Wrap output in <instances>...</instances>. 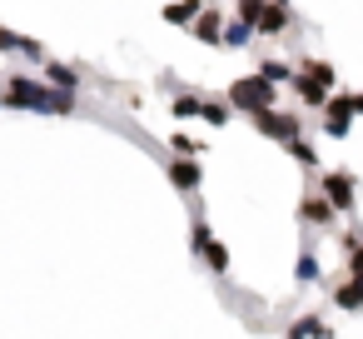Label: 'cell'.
I'll use <instances>...</instances> for the list:
<instances>
[{"label": "cell", "instance_id": "e0dca14e", "mask_svg": "<svg viewBox=\"0 0 363 339\" xmlns=\"http://www.w3.org/2000/svg\"><path fill=\"white\" fill-rule=\"evenodd\" d=\"M219 41H229V45H244V41H249V26H244V21H239V26H234V31H229V36H219Z\"/></svg>", "mask_w": 363, "mask_h": 339}, {"label": "cell", "instance_id": "5b68a950", "mask_svg": "<svg viewBox=\"0 0 363 339\" xmlns=\"http://www.w3.org/2000/svg\"><path fill=\"white\" fill-rule=\"evenodd\" d=\"M259 125H264L269 135H279V140H294V135H298V120H294V115H274V105L259 110Z\"/></svg>", "mask_w": 363, "mask_h": 339}, {"label": "cell", "instance_id": "6da1fadb", "mask_svg": "<svg viewBox=\"0 0 363 339\" xmlns=\"http://www.w3.org/2000/svg\"><path fill=\"white\" fill-rule=\"evenodd\" d=\"M6 100L35 105V110H70V95H50L45 85H30V80H11V85H6Z\"/></svg>", "mask_w": 363, "mask_h": 339}, {"label": "cell", "instance_id": "7c38bea8", "mask_svg": "<svg viewBox=\"0 0 363 339\" xmlns=\"http://www.w3.org/2000/svg\"><path fill=\"white\" fill-rule=\"evenodd\" d=\"M174 115H179V120L199 115V100H194V95H179V100H174Z\"/></svg>", "mask_w": 363, "mask_h": 339}, {"label": "cell", "instance_id": "d6986e66", "mask_svg": "<svg viewBox=\"0 0 363 339\" xmlns=\"http://www.w3.org/2000/svg\"><path fill=\"white\" fill-rule=\"evenodd\" d=\"M189 16H194V0H184V6H174V11H169V21H189Z\"/></svg>", "mask_w": 363, "mask_h": 339}, {"label": "cell", "instance_id": "277c9868", "mask_svg": "<svg viewBox=\"0 0 363 339\" xmlns=\"http://www.w3.org/2000/svg\"><path fill=\"white\" fill-rule=\"evenodd\" d=\"M254 26H259V36H284V26H289V6H264V11L254 16Z\"/></svg>", "mask_w": 363, "mask_h": 339}, {"label": "cell", "instance_id": "30bf717a", "mask_svg": "<svg viewBox=\"0 0 363 339\" xmlns=\"http://www.w3.org/2000/svg\"><path fill=\"white\" fill-rule=\"evenodd\" d=\"M199 249L209 254V264H214V269H229V254H224V244H214V240H204Z\"/></svg>", "mask_w": 363, "mask_h": 339}, {"label": "cell", "instance_id": "8fae6325", "mask_svg": "<svg viewBox=\"0 0 363 339\" xmlns=\"http://www.w3.org/2000/svg\"><path fill=\"white\" fill-rule=\"evenodd\" d=\"M303 210H308V220H323V225L333 220V205H328V200H308Z\"/></svg>", "mask_w": 363, "mask_h": 339}, {"label": "cell", "instance_id": "3957f363", "mask_svg": "<svg viewBox=\"0 0 363 339\" xmlns=\"http://www.w3.org/2000/svg\"><path fill=\"white\" fill-rule=\"evenodd\" d=\"M323 190H328V195H323L328 205H338V210H348V205H353V180H348V175H338V170H333V175H323Z\"/></svg>", "mask_w": 363, "mask_h": 339}, {"label": "cell", "instance_id": "52a82bcc", "mask_svg": "<svg viewBox=\"0 0 363 339\" xmlns=\"http://www.w3.org/2000/svg\"><path fill=\"white\" fill-rule=\"evenodd\" d=\"M194 36H199V41H209V45H219V16H214V11H204V16L194 21Z\"/></svg>", "mask_w": 363, "mask_h": 339}, {"label": "cell", "instance_id": "4fadbf2b", "mask_svg": "<svg viewBox=\"0 0 363 339\" xmlns=\"http://www.w3.org/2000/svg\"><path fill=\"white\" fill-rule=\"evenodd\" d=\"M199 115H204V120H214V125H224V120H229V110H224V105H209V100H199Z\"/></svg>", "mask_w": 363, "mask_h": 339}, {"label": "cell", "instance_id": "9c48e42d", "mask_svg": "<svg viewBox=\"0 0 363 339\" xmlns=\"http://www.w3.org/2000/svg\"><path fill=\"white\" fill-rule=\"evenodd\" d=\"M308 80L328 90V85H333V65H323V60H313V65H308Z\"/></svg>", "mask_w": 363, "mask_h": 339}, {"label": "cell", "instance_id": "8992f818", "mask_svg": "<svg viewBox=\"0 0 363 339\" xmlns=\"http://www.w3.org/2000/svg\"><path fill=\"white\" fill-rule=\"evenodd\" d=\"M169 180H174L179 190H199V170H194L189 160H179V165H169Z\"/></svg>", "mask_w": 363, "mask_h": 339}, {"label": "cell", "instance_id": "ffe728a7", "mask_svg": "<svg viewBox=\"0 0 363 339\" xmlns=\"http://www.w3.org/2000/svg\"><path fill=\"white\" fill-rule=\"evenodd\" d=\"M16 45H21V41H16L11 31H0V50H16Z\"/></svg>", "mask_w": 363, "mask_h": 339}, {"label": "cell", "instance_id": "ba28073f", "mask_svg": "<svg viewBox=\"0 0 363 339\" xmlns=\"http://www.w3.org/2000/svg\"><path fill=\"white\" fill-rule=\"evenodd\" d=\"M259 75H264L269 85H279V80H294V70H289V65H279V60H264V65H259Z\"/></svg>", "mask_w": 363, "mask_h": 339}, {"label": "cell", "instance_id": "7a4b0ae2", "mask_svg": "<svg viewBox=\"0 0 363 339\" xmlns=\"http://www.w3.org/2000/svg\"><path fill=\"white\" fill-rule=\"evenodd\" d=\"M229 95H234V105H244V110H254V115L274 105V85H269L264 75H254V80H239Z\"/></svg>", "mask_w": 363, "mask_h": 339}, {"label": "cell", "instance_id": "ac0fdd59", "mask_svg": "<svg viewBox=\"0 0 363 339\" xmlns=\"http://www.w3.org/2000/svg\"><path fill=\"white\" fill-rule=\"evenodd\" d=\"M45 75H50V80H55V85H75V75H70V70H60V65H50V70H45Z\"/></svg>", "mask_w": 363, "mask_h": 339}, {"label": "cell", "instance_id": "2e32d148", "mask_svg": "<svg viewBox=\"0 0 363 339\" xmlns=\"http://www.w3.org/2000/svg\"><path fill=\"white\" fill-rule=\"evenodd\" d=\"M358 299H363V294H358V284H348V289H338V304H343V309H358Z\"/></svg>", "mask_w": 363, "mask_h": 339}, {"label": "cell", "instance_id": "5bb4252c", "mask_svg": "<svg viewBox=\"0 0 363 339\" xmlns=\"http://www.w3.org/2000/svg\"><path fill=\"white\" fill-rule=\"evenodd\" d=\"M259 11H264V0H239V21H244V26H254Z\"/></svg>", "mask_w": 363, "mask_h": 339}, {"label": "cell", "instance_id": "9a60e30c", "mask_svg": "<svg viewBox=\"0 0 363 339\" xmlns=\"http://www.w3.org/2000/svg\"><path fill=\"white\" fill-rule=\"evenodd\" d=\"M289 150H294V160H303V165H313V160H318V155H313L303 140H289Z\"/></svg>", "mask_w": 363, "mask_h": 339}]
</instances>
